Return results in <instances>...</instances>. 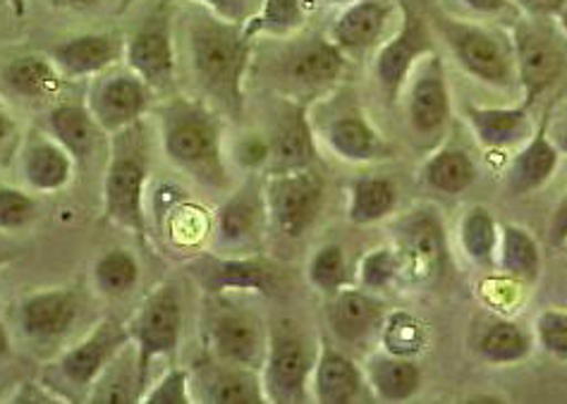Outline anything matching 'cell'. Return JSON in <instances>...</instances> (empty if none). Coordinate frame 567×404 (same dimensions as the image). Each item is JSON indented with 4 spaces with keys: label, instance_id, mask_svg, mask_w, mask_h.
I'll return each mask as SVG.
<instances>
[{
    "label": "cell",
    "instance_id": "cell-1",
    "mask_svg": "<svg viewBox=\"0 0 567 404\" xmlns=\"http://www.w3.org/2000/svg\"><path fill=\"white\" fill-rule=\"evenodd\" d=\"M192 77L216 113L240 117L245 108V77L251 58V39L243 24L194 8L185 22Z\"/></svg>",
    "mask_w": 567,
    "mask_h": 404
},
{
    "label": "cell",
    "instance_id": "cell-2",
    "mask_svg": "<svg viewBox=\"0 0 567 404\" xmlns=\"http://www.w3.org/2000/svg\"><path fill=\"white\" fill-rule=\"evenodd\" d=\"M163 154L185 175L212 189L228 187V168L223 160V130L212 106L183 96L158 108Z\"/></svg>",
    "mask_w": 567,
    "mask_h": 404
},
{
    "label": "cell",
    "instance_id": "cell-3",
    "mask_svg": "<svg viewBox=\"0 0 567 404\" xmlns=\"http://www.w3.org/2000/svg\"><path fill=\"white\" fill-rule=\"evenodd\" d=\"M148 179V158L144 132L134 123L113 134L111 160L103 177V218L115 222L140 239H146L144 194Z\"/></svg>",
    "mask_w": 567,
    "mask_h": 404
},
{
    "label": "cell",
    "instance_id": "cell-4",
    "mask_svg": "<svg viewBox=\"0 0 567 404\" xmlns=\"http://www.w3.org/2000/svg\"><path fill=\"white\" fill-rule=\"evenodd\" d=\"M183 335V302L173 282H161L144 297V302L130 325V338L137 352L140 391H148V371L158 356L173 354Z\"/></svg>",
    "mask_w": 567,
    "mask_h": 404
},
{
    "label": "cell",
    "instance_id": "cell-5",
    "mask_svg": "<svg viewBox=\"0 0 567 404\" xmlns=\"http://www.w3.org/2000/svg\"><path fill=\"white\" fill-rule=\"evenodd\" d=\"M206 348L214 359L245 369H261L268 348V333L257 313L230 302L226 294L214 297L204 325Z\"/></svg>",
    "mask_w": 567,
    "mask_h": 404
},
{
    "label": "cell",
    "instance_id": "cell-6",
    "mask_svg": "<svg viewBox=\"0 0 567 404\" xmlns=\"http://www.w3.org/2000/svg\"><path fill=\"white\" fill-rule=\"evenodd\" d=\"M315 354L290 321H280L268 333L264 356V395L274 404H297L307 400V385L315 371Z\"/></svg>",
    "mask_w": 567,
    "mask_h": 404
},
{
    "label": "cell",
    "instance_id": "cell-7",
    "mask_svg": "<svg viewBox=\"0 0 567 404\" xmlns=\"http://www.w3.org/2000/svg\"><path fill=\"white\" fill-rule=\"evenodd\" d=\"M261 185L268 220L282 237L300 239L315 226L323 208V185L315 170L266 173Z\"/></svg>",
    "mask_w": 567,
    "mask_h": 404
},
{
    "label": "cell",
    "instance_id": "cell-8",
    "mask_svg": "<svg viewBox=\"0 0 567 404\" xmlns=\"http://www.w3.org/2000/svg\"><path fill=\"white\" fill-rule=\"evenodd\" d=\"M192 280L208 294L257 292L276 294L282 286V271L254 253H202L187 263Z\"/></svg>",
    "mask_w": 567,
    "mask_h": 404
},
{
    "label": "cell",
    "instance_id": "cell-9",
    "mask_svg": "<svg viewBox=\"0 0 567 404\" xmlns=\"http://www.w3.org/2000/svg\"><path fill=\"white\" fill-rule=\"evenodd\" d=\"M400 10V32L377 55V82L388 106H393L398 101L400 89L408 82L412 68L429 53H434V41H431L429 27L422 20V14L412 8L410 0H402Z\"/></svg>",
    "mask_w": 567,
    "mask_h": 404
},
{
    "label": "cell",
    "instance_id": "cell-10",
    "mask_svg": "<svg viewBox=\"0 0 567 404\" xmlns=\"http://www.w3.org/2000/svg\"><path fill=\"white\" fill-rule=\"evenodd\" d=\"M436 22L445 41L451 43L460 65L465 68L472 77L501 89L513 86V63L494 34L486 32L482 27L457 22L451 18H436Z\"/></svg>",
    "mask_w": 567,
    "mask_h": 404
},
{
    "label": "cell",
    "instance_id": "cell-11",
    "mask_svg": "<svg viewBox=\"0 0 567 404\" xmlns=\"http://www.w3.org/2000/svg\"><path fill=\"white\" fill-rule=\"evenodd\" d=\"M152 96V89L132 70L111 72L92 84L86 106L103 132L115 134L140 123L142 115L148 111Z\"/></svg>",
    "mask_w": 567,
    "mask_h": 404
},
{
    "label": "cell",
    "instance_id": "cell-12",
    "mask_svg": "<svg viewBox=\"0 0 567 404\" xmlns=\"http://www.w3.org/2000/svg\"><path fill=\"white\" fill-rule=\"evenodd\" d=\"M130 342V328H125L117 319H103L80 345H74L58 359L55 369L65 383L86 391L113 364V359L121 356Z\"/></svg>",
    "mask_w": 567,
    "mask_h": 404
},
{
    "label": "cell",
    "instance_id": "cell-13",
    "mask_svg": "<svg viewBox=\"0 0 567 404\" xmlns=\"http://www.w3.org/2000/svg\"><path fill=\"white\" fill-rule=\"evenodd\" d=\"M125 60L127 70L144 80L152 92H161V89L173 84L175 49L166 6H161L158 12L137 27V32L125 41Z\"/></svg>",
    "mask_w": 567,
    "mask_h": 404
},
{
    "label": "cell",
    "instance_id": "cell-14",
    "mask_svg": "<svg viewBox=\"0 0 567 404\" xmlns=\"http://www.w3.org/2000/svg\"><path fill=\"white\" fill-rule=\"evenodd\" d=\"M515 70L517 80L525 89V106L539 99L563 72V51L548 32L532 22H519L515 27Z\"/></svg>",
    "mask_w": 567,
    "mask_h": 404
},
{
    "label": "cell",
    "instance_id": "cell-15",
    "mask_svg": "<svg viewBox=\"0 0 567 404\" xmlns=\"http://www.w3.org/2000/svg\"><path fill=\"white\" fill-rule=\"evenodd\" d=\"M395 253L400 263V276L408 280H429L441 273L445 261V239L441 222L426 214L416 211L405 216L398 226Z\"/></svg>",
    "mask_w": 567,
    "mask_h": 404
},
{
    "label": "cell",
    "instance_id": "cell-16",
    "mask_svg": "<svg viewBox=\"0 0 567 404\" xmlns=\"http://www.w3.org/2000/svg\"><path fill=\"white\" fill-rule=\"evenodd\" d=\"M264 185L247 183L220 206L214 226L216 247L226 253H247L259 245L266 228Z\"/></svg>",
    "mask_w": 567,
    "mask_h": 404
},
{
    "label": "cell",
    "instance_id": "cell-17",
    "mask_svg": "<svg viewBox=\"0 0 567 404\" xmlns=\"http://www.w3.org/2000/svg\"><path fill=\"white\" fill-rule=\"evenodd\" d=\"M408 117L412 132L422 139L441 137L451 120V94H447L443 63L436 53L426 55V63L410 86Z\"/></svg>",
    "mask_w": 567,
    "mask_h": 404
},
{
    "label": "cell",
    "instance_id": "cell-18",
    "mask_svg": "<svg viewBox=\"0 0 567 404\" xmlns=\"http://www.w3.org/2000/svg\"><path fill=\"white\" fill-rule=\"evenodd\" d=\"M326 311L331 331L350 345H360L367 338L381 333L385 319V304L374 292L348 286L331 294Z\"/></svg>",
    "mask_w": 567,
    "mask_h": 404
},
{
    "label": "cell",
    "instance_id": "cell-19",
    "mask_svg": "<svg viewBox=\"0 0 567 404\" xmlns=\"http://www.w3.org/2000/svg\"><path fill=\"white\" fill-rule=\"evenodd\" d=\"M192 391L199 402L208 404H264L261 376L254 369L216 362L199 366L197 373H189Z\"/></svg>",
    "mask_w": 567,
    "mask_h": 404
},
{
    "label": "cell",
    "instance_id": "cell-20",
    "mask_svg": "<svg viewBox=\"0 0 567 404\" xmlns=\"http://www.w3.org/2000/svg\"><path fill=\"white\" fill-rule=\"evenodd\" d=\"M125 55V41L113 32L80 34L55 43L49 58L68 77H94Z\"/></svg>",
    "mask_w": 567,
    "mask_h": 404
},
{
    "label": "cell",
    "instance_id": "cell-21",
    "mask_svg": "<svg viewBox=\"0 0 567 404\" xmlns=\"http://www.w3.org/2000/svg\"><path fill=\"white\" fill-rule=\"evenodd\" d=\"M342 70H346V53L331 39L319 37L307 39L282 60V72L288 82L297 89H307V92H319V89L336 84Z\"/></svg>",
    "mask_w": 567,
    "mask_h": 404
},
{
    "label": "cell",
    "instance_id": "cell-22",
    "mask_svg": "<svg viewBox=\"0 0 567 404\" xmlns=\"http://www.w3.org/2000/svg\"><path fill=\"white\" fill-rule=\"evenodd\" d=\"M268 142H271V156H268L266 173H290L315 166V130L309 125V115L302 103H295L286 111Z\"/></svg>",
    "mask_w": 567,
    "mask_h": 404
},
{
    "label": "cell",
    "instance_id": "cell-23",
    "mask_svg": "<svg viewBox=\"0 0 567 404\" xmlns=\"http://www.w3.org/2000/svg\"><path fill=\"white\" fill-rule=\"evenodd\" d=\"M78 294L70 290H43L27 297L20 307V323L27 338L58 340L78 321Z\"/></svg>",
    "mask_w": 567,
    "mask_h": 404
},
{
    "label": "cell",
    "instance_id": "cell-24",
    "mask_svg": "<svg viewBox=\"0 0 567 404\" xmlns=\"http://www.w3.org/2000/svg\"><path fill=\"white\" fill-rule=\"evenodd\" d=\"M558 148L548 139V125L546 120L539 125L527 144L519 148V154L513 158L511 168L505 175V187L515 197L519 194H529L534 189L544 187L550 175L558 170Z\"/></svg>",
    "mask_w": 567,
    "mask_h": 404
},
{
    "label": "cell",
    "instance_id": "cell-25",
    "mask_svg": "<svg viewBox=\"0 0 567 404\" xmlns=\"http://www.w3.org/2000/svg\"><path fill=\"white\" fill-rule=\"evenodd\" d=\"M393 6L385 0H357L338 14L331 29V41L342 53H357L371 49L381 39Z\"/></svg>",
    "mask_w": 567,
    "mask_h": 404
},
{
    "label": "cell",
    "instance_id": "cell-26",
    "mask_svg": "<svg viewBox=\"0 0 567 404\" xmlns=\"http://www.w3.org/2000/svg\"><path fill=\"white\" fill-rule=\"evenodd\" d=\"M315 400L319 404H350L362 393V373L348 354L331 345H321L311 371Z\"/></svg>",
    "mask_w": 567,
    "mask_h": 404
},
{
    "label": "cell",
    "instance_id": "cell-27",
    "mask_svg": "<svg viewBox=\"0 0 567 404\" xmlns=\"http://www.w3.org/2000/svg\"><path fill=\"white\" fill-rule=\"evenodd\" d=\"M49 132L51 137L74 158L78 166H84V163L92 158L103 130L99 127L89 106H80V103H61V106H53L49 113Z\"/></svg>",
    "mask_w": 567,
    "mask_h": 404
},
{
    "label": "cell",
    "instance_id": "cell-28",
    "mask_svg": "<svg viewBox=\"0 0 567 404\" xmlns=\"http://www.w3.org/2000/svg\"><path fill=\"white\" fill-rule=\"evenodd\" d=\"M326 144L350 163H367L388 156V144L381 134L371 127L369 120L360 113H348L336 117L323 132Z\"/></svg>",
    "mask_w": 567,
    "mask_h": 404
},
{
    "label": "cell",
    "instance_id": "cell-29",
    "mask_svg": "<svg viewBox=\"0 0 567 404\" xmlns=\"http://www.w3.org/2000/svg\"><path fill=\"white\" fill-rule=\"evenodd\" d=\"M367 381L379 400L408 402L420 393L422 369L412 356H398L383 350L381 354L369 359Z\"/></svg>",
    "mask_w": 567,
    "mask_h": 404
},
{
    "label": "cell",
    "instance_id": "cell-30",
    "mask_svg": "<svg viewBox=\"0 0 567 404\" xmlns=\"http://www.w3.org/2000/svg\"><path fill=\"white\" fill-rule=\"evenodd\" d=\"M74 168V158L53 137H39L27 144L22 154V170L29 187L37 191L63 189Z\"/></svg>",
    "mask_w": 567,
    "mask_h": 404
},
{
    "label": "cell",
    "instance_id": "cell-31",
    "mask_svg": "<svg viewBox=\"0 0 567 404\" xmlns=\"http://www.w3.org/2000/svg\"><path fill=\"white\" fill-rule=\"evenodd\" d=\"M470 125L476 134V139L491 152L515 146L525 142L529 134V106H513V108H467Z\"/></svg>",
    "mask_w": 567,
    "mask_h": 404
},
{
    "label": "cell",
    "instance_id": "cell-32",
    "mask_svg": "<svg viewBox=\"0 0 567 404\" xmlns=\"http://www.w3.org/2000/svg\"><path fill=\"white\" fill-rule=\"evenodd\" d=\"M3 77L14 94L34 101L55 99L63 89V72L55 68L49 55L14 58L6 65Z\"/></svg>",
    "mask_w": 567,
    "mask_h": 404
},
{
    "label": "cell",
    "instance_id": "cell-33",
    "mask_svg": "<svg viewBox=\"0 0 567 404\" xmlns=\"http://www.w3.org/2000/svg\"><path fill=\"white\" fill-rule=\"evenodd\" d=\"M498 268L513 280L534 282L542 271V253L536 239L519 226H503L498 237Z\"/></svg>",
    "mask_w": 567,
    "mask_h": 404
},
{
    "label": "cell",
    "instance_id": "cell-34",
    "mask_svg": "<svg viewBox=\"0 0 567 404\" xmlns=\"http://www.w3.org/2000/svg\"><path fill=\"white\" fill-rule=\"evenodd\" d=\"M398 201V189L388 177H360L350 187L348 218L354 226H371L391 216Z\"/></svg>",
    "mask_w": 567,
    "mask_h": 404
},
{
    "label": "cell",
    "instance_id": "cell-35",
    "mask_svg": "<svg viewBox=\"0 0 567 404\" xmlns=\"http://www.w3.org/2000/svg\"><path fill=\"white\" fill-rule=\"evenodd\" d=\"M422 179L434 191L455 197V194L467 191L474 185L476 168L474 160L462 148H441L439 154L426 160Z\"/></svg>",
    "mask_w": 567,
    "mask_h": 404
},
{
    "label": "cell",
    "instance_id": "cell-36",
    "mask_svg": "<svg viewBox=\"0 0 567 404\" xmlns=\"http://www.w3.org/2000/svg\"><path fill=\"white\" fill-rule=\"evenodd\" d=\"M498 226L496 218L491 216L488 208L474 206L462 218L460 226V239L465 253L472 263L482 268L496 266V251H498Z\"/></svg>",
    "mask_w": 567,
    "mask_h": 404
},
{
    "label": "cell",
    "instance_id": "cell-37",
    "mask_svg": "<svg viewBox=\"0 0 567 404\" xmlns=\"http://www.w3.org/2000/svg\"><path fill=\"white\" fill-rule=\"evenodd\" d=\"M305 24V0H264L261 10L243 24L247 39L286 37Z\"/></svg>",
    "mask_w": 567,
    "mask_h": 404
},
{
    "label": "cell",
    "instance_id": "cell-38",
    "mask_svg": "<svg viewBox=\"0 0 567 404\" xmlns=\"http://www.w3.org/2000/svg\"><path fill=\"white\" fill-rule=\"evenodd\" d=\"M532 340L513 321L488 325L480 338V354L491 364H515L529 354Z\"/></svg>",
    "mask_w": 567,
    "mask_h": 404
},
{
    "label": "cell",
    "instance_id": "cell-39",
    "mask_svg": "<svg viewBox=\"0 0 567 404\" xmlns=\"http://www.w3.org/2000/svg\"><path fill=\"white\" fill-rule=\"evenodd\" d=\"M140 280V263L125 249H111L94 266V286L106 297H125Z\"/></svg>",
    "mask_w": 567,
    "mask_h": 404
},
{
    "label": "cell",
    "instance_id": "cell-40",
    "mask_svg": "<svg viewBox=\"0 0 567 404\" xmlns=\"http://www.w3.org/2000/svg\"><path fill=\"white\" fill-rule=\"evenodd\" d=\"M381 340L385 352L414 359L426 345V328L412 313L393 311L385 313L381 325Z\"/></svg>",
    "mask_w": 567,
    "mask_h": 404
},
{
    "label": "cell",
    "instance_id": "cell-41",
    "mask_svg": "<svg viewBox=\"0 0 567 404\" xmlns=\"http://www.w3.org/2000/svg\"><path fill=\"white\" fill-rule=\"evenodd\" d=\"M307 276L311 286L321 290L323 294H333L340 288H346L348 286L346 251H342V247L336 242L319 247L309 261Z\"/></svg>",
    "mask_w": 567,
    "mask_h": 404
},
{
    "label": "cell",
    "instance_id": "cell-42",
    "mask_svg": "<svg viewBox=\"0 0 567 404\" xmlns=\"http://www.w3.org/2000/svg\"><path fill=\"white\" fill-rule=\"evenodd\" d=\"M360 286L369 292H381L395 278H400V263H398V253L395 249H374L369 251L367 257L360 261Z\"/></svg>",
    "mask_w": 567,
    "mask_h": 404
},
{
    "label": "cell",
    "instance_id": "cell-43",
    "mask_svg": "<svg viewBox=\"0 0 567 404\" xmlns=\"http://www.w3.org/2000/svg\"><path fill=\"white\" fill-rule=\"evenodd\" d=\"M37 201L22 189L0 185V230H22L34 220Z\"/></svg>",
    "mask_w": 567,
    "mask_h": 404
},
{
    "label": "cell",
    "instance_id": "cell-44",
    "mask_svg": "<svg viewBox=\"0 0 567 404\" xmlns=\"http://www.w3.org/2000/svg\"><path fill=\"white\" fill-rule=\"evenodd\" d=\"M144 404H189L192 402V381L189 371L173 369L163 376L152 391H146L140 400Z\"/></svg>",
    "mask_w": 567,
    "mask_h": 404
},
{
    "label": "cell",
    "instance_id": "cell-45",
    "mask_svg": "<svg viewBox=\"0 0 567 404\" xmlns=\"http://www.w3.org/2000/svg\"><path fill=\"white\" fill-rule=\"evenodd\" d=\"M536 335L542 348L558 359H567V311L548 309L536 321Z\"/></svg>",
    "mask_w": 567,
    "mask_h": 404
},
{
    "label": "cell",
    "instance_id": "cell-46",
    "mask_svg": "<svg viewBox=\"0 0 567 404\" xmlns=\"http://www.w3.org/2000/svg\"><path fill=\"white\" fill-rule=\"evenodd\" d=\"M268 156H271V142L261 137H245L235 146V163L247 170H259L268 166Z\"/></svg>",
    "mask_w": 567,
    "mask_h": 404
},
{
    "label": "cell",
    "instance_id": "cell-47",
    "mask_svg": "<svg viewBox=\"0 0 567 404\" xmlns=\"http://www.w3.org/2000/svg\"><path fill=\"white\" fill-rule=\"evenodd\" d=\"M168 3H175V0H163V6ZM189 3H197L208 12H214L216 18L235 22V24H245L247 10H249V0H189Z\"/></svg>",
    "mask_w": 567,
    "mask_h": 404
},
{
    "label": "cell",
    "instance_id": "cell-48",
    "mask_svg": "<svg viewBox=\"0 0 567 404\" xmlns=\"http://www.w3.org/2000/svg\"><path fill=\"white\" fill-rule=\"evenodd\" d=\"M548 242L554 247H563L567 242V194L563 197V201L558 204L554 216H550Z\"/></svg>",
    "mask_w": 567,
    "mask_h": 404
},
{
    "label": "cell",
    "instance_id": "cell-49",
    "mask_svg": "<svg viewBox=\"0 0 567 404\" xmlns=\"http://www.w3.org/2000/svg\"><path fill=\"white\" fill-rule=\"evenodd\" d=\"M567 0H519V6L525 8L534 18H550V14H558Z\"/></svg>",
    "mask_w": 567,
    "mask_h": 404
},
{
    "label": "cell",
    "instance_id": "cell-50",
    "mask_svg": "<svg viewBox=\"0 0 567 404\" xmlns=\"http://www.w3.org/2000/svg\"><path fill=\"white\" fill-rule=\"evenodd\" d=\"M18 137V125H14V117L10 115V111L0 103V154Z\"/></svg>",
    "mask_w": 567,
    "mask_h": 404
},
{
    "label": "cell",
    "instance_id": "cell-51",
    "mask_svg": "<svg viewBox=\"0 0 567 404\" xmlns=\"http://www.w3.org/2000/svg\"><path fill=\"white\" fill-rule=\"evenodd\" d=\"M470 10L480 12V14H494V12H501L505 10L507 0H462Z\"/></svg>",
    "mask_w": 567,
    "mask_h": 404
},
{
    "label": "cell",
    "instance_id": "cell-52",
    "mask_svg": "<svg viewBox=\"0 0 567 404\" xmlns=\"http://www.w3.org/2000/svg\"><path fill=\"white\" fill-rule=\"evenodd\" d=\"M55 10H89L99 6L101 0H49Z\"/></svg>",
    "mask_w": 567,
    "mask_h": 404
},
{
    "label": "cell",
    "instance_id": "cell-53",
    "mask_svg": "<svg viewBox=\"0 0 567 404\" xmlns=\"http://www.w3.org/2000/svg\"><path fill=\"white\" fill-rule=\"evenodd\" d=\"M10 354V335L6 331V325L0 323V359Z\"/></svg>",
    "mask_w": 567,
    "mask_h": 404
},
{
    "label": "cell",
    "instance_id": "cell-54",
    "mask_svg": "<svg viewBox=\"0 0 567 404\" xmlns=\"http://www.w3.org/2000/svg\"><path fill=\"white\" fill-rule=\"evenodd\" d=\"M3 3L18 14V18H24V12H27V0H3Z\"/></svg>",
    "mask_w": 567,
    "mask_h": 404
},
{
    "label": "cell",
    "instance_id": "cell-55",
    "mask_svg": "<svg viewBox=\"0 0 567 404\" xmlns=\"http://www.w3.org/2000/svg\"><path fill=\"white\" fill-rule=\"evenodd\" d=\"M140 0H117V10H115V14H125V12H130L134 6H137Z\"/></svg>",
    "mask_w": 567,
    "mask_h": 404
},
{
    "label": "cell",
    "instance_id": "cell-56",
    "mask_svg": "<svg viewBox=\"0 0 567 404\" xmlns=\"http://www.w3.org/2000/svg\"><path fill=\"white\" fill-rule=\"evenodd\" d=\"M558 18H560V27H563V32H565V37H567V3L563 6V10L558 12Z\"/></svg>",
    "mask_w": 567,
    "mask_h": 404
},
{
    "label": "cell",
    "instance_id": "cell-57",
    "mask_svg": "<svg viewBox=\"0 0 567 404\" xmlns=\"http://www.w3.org/2000/svg\"><path fill=\"white\" fill-rule=\"evenodd\" d=\"M560 148H563V152L567 154V123H565V127H563V134H560Z\"/></svg>",
    "mask_w": 567,
    "mask_h": 404
},
{
    "label": "cell",
    "instance_id": "cell-58",
    "mask_svg": "<svg viewBox=\"0 0 567 404\" xmlns=\"http://www.w3.org/2000/svg\"><path fill=\"white\" fill-rule=\"evenodd\" d=\"M6 261H10V253H6V251H0V266H3Z\"/></svg>",
    "mask_w": 567,
    "mask_h": 404
}]
</instances>
